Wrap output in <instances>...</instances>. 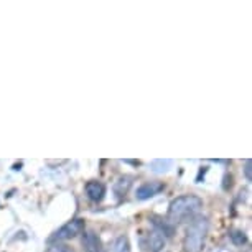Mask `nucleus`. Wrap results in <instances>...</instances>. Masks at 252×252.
Returning a JSON list of instances; mask_svg holds the SVG:
<instances>
[{
	"label": "nucleus",
	"mask_w": 252,
	"mask_h": 252,
	"mask_svg": "<svg viewBox=\"0 0 252 252\" xmlns=\"http://www.w3.org/2000/svg\"><path fill=\"white\" fill-rule=\"evenodd\" d=\"M208 229L209 222L206 218H196L185 232L183 252H201L204 247V241H206Z\"/></svg>",
	"instance_id": "obj_2"
},
{
	"label": "nucleus",
	"mask_w": 252,
	"mask_h": 252,
	"mask_svg": "<svg viewBox=\"0 0 252 252\" xmlns=\"http://www.w3.org/2000/svg\"><path fill=\"white\" fill-rule=\"evenodd\" d=\"M165 188V185L161 182H149V183H144L142 187L137 189V199H149L155 194H158L161 189Z\"/></svg>",
	"instance_id": "obj_4"
},
{
	"label": "nucleus",
	"mask_w": 252,
	"mask_h": 252,
	"mask_svg": "<svg viewBox=\"0 0 252 252\" xmlns=\"http://www.w3.org/2000/svg\"><path fill=\"white\" fill-rule=\"evenodd\" d=\"M246 178L251 180V160H246Z\"/></svg>",
	"instance_id": "obj_12"
},
{
	"label": "nucleus",
	"mask_w": 252,
	"mask_h": 252,
	"mask_svg": "<svg viewBox=\"0 0 252 252\" xmlns=\"http://www.w3.org/2000/svg\"><path fill=\"white\" fill-rule=\"evenodd\" d=\"M201 208H203V199L199 196H196V194H183V196L175 198L170 203L168 218L173 222H183L194 218V215Z\"/></svg>",
	"instance_id": "obj_1"
},
{
	"label": "nucleus",
	"mask_w": 252,
	"mask_h": 252,
	"mask_svg": "<svg viewBox=\"0 0 252 252\" xmlns=\"http://www.w3.org/2000/svg\"><path fill=\"white\" fill-rule=\"evenodd\" d=\"M86 193L93 201H101L104 194H106V187L101 182H89L86 185Z\"/></svg>",
	"instance_id": "obj_7"
},
{
	"label": "nucleus",
	"mask_w": 252,
	"mask_h": 252,
	"mask_svg": "<svg viewBox=\"0 0 252 252\" xmlns=\"http://www.w3.org/2000/svg\"><path fill=\"white\" fill-rule=\"evenodd\" d=\"M231 239L234 244L237 246H242V244H246V236H244V232H241V231H234L231 234Z\"/></svg>",
	"instance_id": "obj_10"
},
{
	"label": "nucleus",
	"mask_w": 252,
	"mask_h": 252,
	"mask_svg": "<svg viewBox=\"0 0 252 252\" xmlns=\"http://www.w3.org/2000/svg\"><path fill=\"white\" fill-rule=\"evenodd\" d=\"M109 252H130L129 239L126 236H119L116 241L112 242V246L109 247Z\"/></svg>",
	"instance_id": "obj_9"
},
{
	"label": "nucleus",
	"mask_w": 252,
	"mask_h": 252,
	"mask_svg": "<svg viewBox=\"0 0 252 252\" xmlns=\"http://www.w3.org/2000/svg\"><path fill=\"white\" fill-rule=\"evenodd\" d=\"M83 246H84V251H86V252H102L101 239H99L96 232H93V231L84 232Z\"/></svg>",
	"instance_id": "obj_6"
},
{
	"label": "nucleus",
	"mask_w": 252,
	"mask_h": 252,
	"mask_svg": "<svg viewBox=\"0 0 252 252\" xmlns=\"http://www.w3.org/2000/svg\"><path fill=\"white\" fill-rule=\"evenodd\" d=\"M84 231V220H73L69 222H66L63 227H60L55 232L53 241H66V239H73L78 234Z\"/></svg>",
	"instance_id": "obj_3"
},
{
	"label": "nucleus",
	"mask_w": 252,
	"mask_h": 252,
	"mask_svg": "<svg viewBox=\"0 0 252 252\" xmlns=\"http://www.w3.org/2000/svg\"><path fill=\"white\" fill-rule=\"evenodd\" d=\"M46 252H74L71 251L68 246H61V244H56V246H51Z\"/></svg>",
	"instance_id": "obj_11"
},
{
	"label": "nucleus",
	"mask_w": 252,
	"mask_h": 252,
	"mask_svg": "<svg viewBox=\"0 0 252 252\" xmlns=\"http://www.w3.org/2000/svg\"><path fill=\"white\" fill-rule=\"evenodd\" d=\"M144 246L147 252H160L161 247L165 246V237L160 231H152L147 234Z\"/></svg>",
	"instance_id": "obj_5"
},
{
	"label": "nucleus",
	"mask_w": 252,
	"mask_h": 252,
	"mask_svg": "<svg viewBox=\"0 0 252 252\" xmlns=\"http://www.w3.org/2000/svg\"><path fill=\"white\" fill-rule=\"evenodd\" d=\"M218 252H224V251H218Z\"/></svg>",
	"instance_id": "obj_13"
},
{
	"label": "nucleus",
	"mask_w": 252,
	"mask_h": 252,
	"mask_svg": "<svg viewBox=\"0 0 252 252\" xmlns=\"http://www.w3.org/2000/svg\"><path fill=\"white\" fill-rule=\"evenodd\" d=\"M132 177H121L116 182V185H114V191H116V194L117 196H124V194H126L127 191H129L130 189V187H132Z\"/></svg>",
	"instance_id": "obj_8"
}]
</instances>
